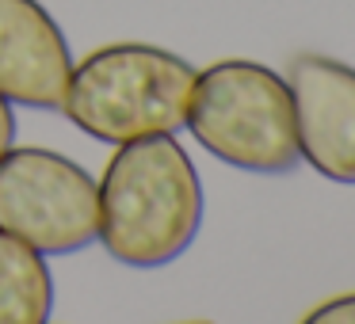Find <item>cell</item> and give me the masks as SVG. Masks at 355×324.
I'll list each match as a JSON object with an SVG mask.
<instances>
[{
    "mask_svg": "<svg viewBox=\"0 0 355 324\" xmlns=\"http://www.w3.org/2000/svg\"><path fill=\"white\" fill-rule=\"evenodd\" d=\"M100 183L96 240L134 271L168 267L202 225V179L176 134H149L115 149Z\"/></svg>",
    "mask_w": 355,
    "mask_h": 324,
    "instance_id": "cell-1",
    "label": "cell"
},
{
    "mask_svg": "<svg viewBox=\"0 0 355 324\" xmlns=\"http://www.w3.org/2000/svg\"><path fill=\"white\" fill-rule=\"evenodd\" d=\"M195 77V65L164 46L115 42L73 65L62 111L77 130L107 145H126L149 134H180Z\"/></svg>",
    "mask_w": 355,
    "mask_h": 324,
    "instance_id": "cell-2",
    "label": "cell"
},
{
    "mask_svg": "<svg viewBox=\"0 0 355 324\" xmlns=\"http://www.w3.org/2000/svg\"><path fill=\"white\" fill-rule=\"evenodd\" d=\"M184 126L210 156L237 172L286 176L302 164L291 84L260 62L230 57L202 69Z\"/></svg>",
    "mask_w": 355,
    "mask_h": 324,
    "instance_id": "cell-3",
    "label": "cell"
},
{
    "mask_svg": "<svg viewBox=\"0 0 355 324\" xmlns=\"http://www.w3.org/2000/svg\"><path fill=\"white\" fill-rule=\"evenodd\" d=\"M0 229L42 255L80 252L100 233V183L65 153L12 145L0 156Z\"/></svg>",
    "mask_w": 355,
    "mask_h": 324,
    "instance_id": "cell-4",
    "label": "cell"
},
{
    "mask_svg": "<svg viewBox=\"0 0 355 324\" xmlns=\"http://www.w3.org/2000/svg\"><path fill=\"white\" fill-rule=\"evenodd\" d=\"M286 84L302 161L332 183H355V69L329 54H298Z\"/></svg>",
    "mask_w": 355,
    "mask_h": 324,
    "instance_id": "cell-5",
    "label": "cell"
},
{
    "mask_svg": "<svg viewBox=\"0 0 355 324\" xmlns=\"http://www.w3.org/2000/svg\"><path fill=\"white\" fill-rule=\"evenodd\" d=\"M73 54L39 0H0V96L19 107L62 111Z\"/></svg>",
    "mask_w": 355,
    "mask_h": 324,
    "instance_id": "cell-6",
    "label": "cell"
},
{
    "mask_svg": "<svg viewBox=\"0 0 355 324\" xmlns=\"http://www.w3.org/2000/svg\"><path fill=\"white\" fill-rule=\"evenodd\" d=\"M54 278L46 255L0 229V324H46Z\"/></svg>",
    "mask_w": 355,
    "mask_h": 324,
    "instance_id": "cell-7",
    "label": "cell"
},
{
    "mask_svg": "<svg viewBox=\"0 0 355 324\" xmlns=\"http://www.w3.org/2000/svg\"><path fill=\"white\" fill-rule=\"evenodd\" d=\"M302 324H355V294H340L332 301H321L313 313L302 316Z\"/></svg>",
    "mask_w": 355,
    "mask_h": 324,
    "instance_id": "cell-8",
    "label": "cell"
},
{
    "mask_svg": "<svg viewBox=\"0 0 355 324\" xmlns=\"http://www.w3.org/2000/svg\"><path fill=\"white\" fill-rule=\"evenodd\" d=\"M12 141H16V111H12V103L0 96V156L12 149Z\"/></svg>",
    "mask_w": 355,
    "mask_h": 324,
    "instance_id": "cell-9",
    "label": "cell"
},
{
    "mask_svg": "<svg viewBox=\"0 0 355 324\" xmlns=\"http://www.w3.org/2000/svg\"><path fill=\"white\" fill-rule=\"evenodd\" d=\"M184 324H214V321H184Z\"/></svg>",
    "mask_w": 355,
    "mask_h": 324,
    "instance_id": "cell-10",
    "label": "cell"
}]
</instances>
